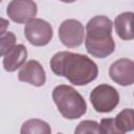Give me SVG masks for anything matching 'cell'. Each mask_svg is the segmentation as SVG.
Instances as JSON below:
<instances>
[{"label": "cell", "mask_w": 134, "mask_h": 134, "mask_svg": "<svg viewBox=\"0 0 134 134\" xmlns=\"http://www.w3.org/2000/svg\"><path fill=\"white\" fill-rule=\"evenodd\" d=\"M50 68L59 76L67 79L72 85L84 86L98 75V67L89 57L70 51H60L50 59Z\"/></svg>", "instance_id": "1"}, {"label": "cell", "mask_w": 134, "mask_h": 134, "mask_svg": "<svg viewBox=\"0 0 134 134\" xmlns=\"http://www.w3.org/2000/svg\"><path fill=\"white\" fill-rule=\"evenodd\" d=\"M112 21L106 16H95L86 24L85 47L89 54L105 59L115 50L112 38Z\"/></svg>", "instance_id": "2"}, {"label": "cell", "mask_w": 134, "mask_h": 134, "mask_svg": "<svg viewBox=\"0 0 134 134\" xmlns=\"http://www.w3.org/2000/svg\"><path fill=\"white\" fill-rule=\"evenodd\" d=\"M52 100L59 112L66 119H76L87 111L84 97L71 86L59 85L52 90Z\"/></svg>", "instance_id": "3"}, {"label": "cell", "mask_w": 134, "mask_h": 134, "mask_svg": "<svg viewBox=\"0 0 134 134\" xmlns=\"http://www.w3.org/2000/svg\"><path fill=\"white\" fill-rule=\"evenodd\" d=\"M89 97L93 109L99 113H109L119 104V93L114 87L108 84L96 86L90 92Z\"/></svg>", "instance_id": "4"}, {"label": "cell", "mask_w": 134, "mask_h": 134, "mask_svg": "<svg viewBox=\"0 0 134 134\" xmlns=\"http://www.w3.org/2000/svg\"><path fill=\"white\" fill-rule=\"evenodd\" d=\"M52 26L43 19L34 18L24 27V36L34 46H45L52 39Z\"/></svg>", "instance_id": "5"}, {"label": "cell", "mask_w": 134, "mask_h": 134, "mask_svg": "<svg viewBox=\"0 0 134 134\" xmlns=\"http://www.w3.org/2000/svg\"><path fill=\"white\" fill-rule=\"evenodd\" d=\"M58 35L64 46L68 48H74L79 47L84 42L85 28L79 20L67 19L61 23Z\"/></svg>", "instance_id": "6"}, {"label": "cell", "mask_w": 134, "mask_h": 134, "mask_svg": "<svg viewBox=\"0 0 134 134\" xmlns=\"http://www.w3.org/2000/svg\"><path fill=\"white\" fill-rule=\"evenodd\" d=\"M38 6L34 0H12L6 14L12 21L18 24H25L37 16Z\"/></svg>", "instance_id": "7"}, {"label": "cell", "mask_w": 134, "mask_h": 134, "mask_svg": "<svg viewBox=\"0 0 134 134\" xmlns=\"http://www.w3.org/2000/svg\"><path fill=\"white\" fill-rule=\"evenodd\" d=\"M109 75L120 86H131L134 83V63L130 59L121 58L113 62L109 68Z\"/></svg>", "instance_id": "8"}, {"label": "cell", "mask_w": 134, "mask_h": 134, "mask_svg": "<svg viewBox=\"0 0 134 134\" xmlns=\"http://www.w3.org/2000/svg\"><path fill=\"white\" fill-rule=\"evenodd\" d=\"M18 80L36 87H41L46 82V73L43 66L38 61L30 60L20 67Z\"/></svg>", "instance_id": "9"}, {"label": "cell", "mask_w": 134, "mask_h": 134, "mask_svg": "<svg viewBox=\"0 0 134 134\" xmlns=\"http://www.w3.org/2000/svg\"><path fill=\"white\" fill-rule=\"evenodd\" d=\"M27 59V49L23 44L15 45L3 59V68L7 72H14L19 69Z\"/></svg>", "instance_id": "10"}, {"label": "cell", "mask_w": 134, "mask_h": 134, "mask_svg": "<svg viewBox=\"0 0 134 134\" xmlns=\"http://www.w3.org/2000/svg\"><path fill=\"white\" fill-rule=\"evenodd\" d=\"M133 17L134 14L132 12H126L119 14L114 20L115 31L117 36L125 41H131L134 38L133 34Z\"/></svg>", "instance_id": "11"}, {"label": "cell", "mask_w": 134, "mask_h": 134, "mask_svg": "<svg viewBox=\"0 0 134 134\" xmlns=\"http://www.w3.org/2000/svg\"><path fill=\"white\" fill-rule=\"evenodd\" d=\"M118 134L131 132L134 130V112L133 109H124L114 118Z\"/></svg>", "instance_id": "12"}, {"label": "cell", "mask_w": 134, "mask_h": 134, "mask_svg": "<svg viewBox=\"0 0 134 134\" xmlns=\"http://www.w3.org/2000/svg\"><path fill=\"white\" fill-rule=\"evenodd\" d=\"M20 132L21 134H50L51 128L46 121L38 118H32L23 122Z\"/></svg>", "instance_id": "13"}, {"label": "cell", "mask_w": 134, "mask_h": 134, "mask_svg": "<svg viewBox=\"0 0 134 134\" xmlns=\"http://www.w3.org/2000/svg\"><path fill=\"white\" fill-rule=\"evenodd\" d=\"M16 45V36L12 31H6L0 36V57L5 55Z\"/></svg>", "instance_id": "14"}, {"label": "cell", "mask_w": 134, "mask_h": 134, "mask_svg": "<svg viewBox=\"0 0 134 134\" xmlns=\"http://www.w3.org/2000/svg\"><path fill=\"white\" fill-rule=\"evenodd\" d=\"M76 134H86V133H99L98 131V124L95 120H83L81 121L74 130Z\"/></svg>", "instance_id": "15"}, {"label": "cell", "mask_w": 134, "mask_h": 134, "mask_svg": "<svg viewBox=\"0 0 134 134\" xmlns=\"http://www.w3.org/2000/svg\"><path fill=\"white\" fill-rule=\"evenodd\" d=\"M98 131L103 134H118L114 118H103L100 120V124H98Z\"/></svg>", "instance_id": "16"}, {"label": "cell", "mask_w": 134, "mask_h": 134, "mask_svg": "<svg viewBox=\"0 0 134 134\" xmlns=\"http://www.w3.org/2000/svg\"><path fill=\"white\" fill-rule=\"evenodd\" d=\"M9 25L8 20L4 19V18H0V36L3 35L4 32H6V29Z\"/></svg>", "instance_id": "17"}, {"label": "cell", "mask_w": 134, "mask_h": 134, "mask_svg": "<svg viewBox=\"0 0 134 134\" xmlns=\"http://www.w3.org/2000/svg\"><path fill=\"white\" fill-rule=\"evenodd\" d=\"M60 1L65 2V3H72V2H74V1H76V0H60Z\"/></svg>", "instance_id": "18"}, {"label": "cell", "mask_w": 134, "mask_h": 134, "mask_svg": "<svg viewBox=\"0 0 134 134\" xmlns=\"http://www.w3.org/2000/svg\"><path fill=\"white\" fill-rule=\"evenodd\" d=\"M1 1H2V0H0V2H1Z\"/></svg>", "instance_id": "19"}]
</instances>
